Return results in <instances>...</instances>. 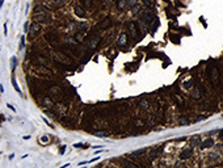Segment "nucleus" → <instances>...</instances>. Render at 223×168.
Instances as JSON below:
<instances>
[{
	"label": "nucleus",
	"instance_id": "1",
	"mask_svg": "<svg viewBox=\"0 0 223 168\" xmlns=\"http://www.w3.org/2000/svg\"><path fill=\"white\" fill-rule=\"evenodd\" d=\"M34 19L37 23H41V24H47L51 21V16L49 13H38V14H34Z\"/></svg>",
	"mask_w": 223,
	"mask_h": 168
},
{
	"label": "nucleus",
	"instance_id": "2",
	"mask_svg": "<svg viewBox=\"0 0 223 168\" xmlns=\"http://www.w3.org/2000/svg\"><path fill=\"white\" fill-rule=\"evenodd\" d=\"M154 21V14L148 11H144L140 16V23L142 24H146V25H150V24Z\"/></svg>",
	"mask_w": 223,
	"mask_h": 168
},
{
	"label": "nucleus",
	"instance_id": "3",
	"mask_svg": "<svg viewBox=\"0 0 223 168\" xmlns=\"http://www.w3.org/2000/svg\"><path fill=\"white\" fill-rule=\"evenodd\" d=\"M40 32H41L40 25H37V23L33 24V25L30 26V29L28 30V37L30 38V40H33V38H36V36H37Z\"/></svg>",
	"mask_w": 223,
	"mask_h": 168
},
{
	"label": "nucleus",
	"instance_id": "4",
	"mask_svg": "<svg viewBox=\"0 0 223 168\" xmlns=\"http://www.w3.org/2000/svg\"><path fill=\"white\" fill-rule=\"evenodd\" d=\"M215 145V141L213 138H207L205 142L201 143V150H205V148H210V147H214Z\"/></svg>",
	"mask_w": 223,
	"mask_h": 168
},
{
	"label": "nucleus",
	"instance_id": "5",
	"mask_svg": "<svg viewBox=\"0 0 223 168\" xmlns=\"http://www.w3.org/2000/svg\"><path fill=\"white\" fill-rule=\"evenodd\" d=\"M139 108L143 109V110H150V109H151V103H150L147 99H143V100H140Z\"/></svg>",
	"mask_w": 223,
	"mask_h": 168
},
{
	"label": "nucleus",
	"instance_id": "6",
	"mask_svg": "<svg viewBox=\"0 0 223 168\" xmlns=\"http://www.w3.org/2000/svg\"><path fill=\"white\" fill-rule=\"evenodd\" d=\"M192 155H193V148L188 147V148H185V150L183 151V154H181L180 159H189Z\"/></svg>",
	"mask_w": 223,
	"mask_h": 168
},
{
	"label": "nucleus",
	"instance_id": "7",
	"mask_svg": "<svg viewBox=\"0 0 223 168\" xmlns=\"http://www.w3.org/2000/svg\"><path fill=\"white\" fill-rule=\"evenodd\" d=\"M126 43H127V33H122L118 38V45L123 47V46H126Z\"/></svg>",
	"mask_w": 223,
	"mask_h": 168
},
{
	"label": "nucleus",
	"instance_id": "8",
	"mask_svg": "<svg viewBox=\"0 0 223 168\" xmlns=\"http://www.w3.org/2000/svg\"><path fill=\"white\" fill-rule=\"evenodd\" d=\"M75 14H76V16H79V17H81V19H84L87 16V13L86 12H84V8L83 7H75Z\"/></svg>",
	"mask_w": 223,
	"mask_h": 168
},
{
	"label": "nucleus",
	"instance_id": "9",
	"mask_svg": "<svg viewBox=\"0 0 223 168\" xmlns=\"http://www.w3.org/2000/svg\"><path fill=\"white\" fill-rule=\"evenodd\" d=\"M116 1V5L120 11H123V9L127 7V0H114Z\"/></svg>",
	"mask_w": 223,
	"mask_h": 168
},
{
	"label": "nucleus",
	"instance_id": "10",
	"mask_svg": "<svg viewBox=\"0 0 223 168\" xmlns=\"http://www.w3.org/2000/svg\"><path fill=\"white\" fill-rule=\"evenodd\" d=\"M110 26H112V21L109 20V19H106V20H105V21H104V23H103V25H101V24H100V25H99V28H100L101 30H105V29L110 28Z\"/></svg>",
	"mask_w": 223,
	"mask_h": 168
},
{
	"label": "nucleus",
	"instance_id": "11",
	"mask_svg": "<svg viewBox=\"0 0 223 168\" xmlns=\"http://www.w3.org/2000/svg\"><path fill=\"white\" fill-rule=\"evenodd\" d=\"M12 84H13V88L16 89V91L18 92V95H23V91L20 89V87H18V84H17V82H16V77L12 75Z\"/></svg>",
	"mask_w": 223,
	"mask_h": 168
},
{
	"label": "nucleus",
	"instance_id": "12",
	"mask_svg": "<svg viewBox=\"0 0 223 168\" xmlns=\"http://www.w3.org/2000/svg\"><path fill=\"white\" fill-rule=\"evenodd\" d=\"M16 64H17V57H12V58H11V69H12V74H14V70H16Z\"/></svg>",
	"mask_w": 223,
	"mask_h": 168
},
{
	"label": "nucleus",
	"instance_id": "13",
	"mask_svg": "<svg viewBox=\"0 0 223 168\" xmlns=\"http://www.w3.org/2000/svg\"><path fill=\"white\" fill-rule=\"evenodd\" d=\"M81 3H83V5L88 7V8H91L92 5H93V0H81Z\"/></svg>",
	"mask_w": 223,
	"mask_h": 168
},
{
	"label": "nucleus",
	"instance_id": "14",
	"mask_svg": "<svg viewBox=\"0 0 223 168\" xmlns=\"http://www.w3.org/2000/svg\"><path fill=\"white\" fill-rule=\"evenodd\" d=\"M143 3H144V5L146 7H152L154 5V1H152V0H143Z\"/></svg>",
	"mask_w": 223,
	"mask_h": 168
},
{
	"label": "nucleus",
	"instance_id": "15",
	"mask_svg": "<svg viewBox=\"0 0 223 168\" xmlns=\"http://www.w3.org/2000/svg\"><path fill=\"white\" fill-rule=\"evenodd\" d=\"M24 46H25V36H23V37H21V43H20V49H24Z\"/></svg>",
	"mask_w": 223,
	"mask_h": 168
},
{
	"label": "nucleus",
	"instance_id": "16",
	"mask_svg": "<svg viewBox=\"0 0 223 168\" xmlns=\"http://www.w3.org/2000/svg\"><path fill=\"white\" fill-rule=\"evenodd\" d=\"M28 30H29V23L26 21V23L24 24V33H28Z\"/></svg>",
	"mask_w": 223,
	"mask_h": 168
},
{
	"label": "nucleus",
	"instance_id": "17",
	"mask_svg": "<svg viewBox=\"0 0 223 168\" xmlns=\"http://www.w3.org/2000/svg\"><path fill=\"white\" fill-rule=\"evenodd\" d=\"M64 151H66V146H62V147H60V150H59V154L63 155V154H64Z\"/></svg>",
	"mask_w": 223,
	"mask_h": 168
},
{
	"label": "nucleus",
	"instance_id": "18",
	"mask_svg": "<svg viewBox=\"0 0 223 168\" xmlns=\"http://www.w3.org/2000/svg\"><path fill=\"white\" fill-rule=\"evenodd\" d=\"M8 34V28H7V23L4 24V36Z\"/></svg>",
	"mask_w": 223,
	"mask_h": 168
},
{
	"label": "nucleus",
	"instance_id": "19",
	"mask_svg": "<svg viewBox=\"0 0 223 168\" xmlns=\"http://www.w3.org/2000/svg\"><path fill=\"white\" fill-rule=\"evenodd\" d=\"M41 141H42V142H47V141H49V137H47V135H43Z\"/></svg>",
	"mask_w": 223,
	"mask_h": 168
},
{
	"label": "nucleus",
	"instance_id": "20",
	"mask_svg": "<svg viewBox=\"0 0 223 168\" xmlns=\"http://www.w3.org/2000/svg\"><path fill=\"white\" fill-rule=\"evenodd\" d=\"M96 135H97V137H106L105 133H96Z\"/></svg>",
	"mask_w": 223,
	"mask_h": 168
},
{
	"label": "nucleus",
	"instance_id": "21",
	"mask_svg": "<svg viewBox=\"0 0 223 168\" xmlns=\"http://www.w3.org/2000/svg\"><path fill=\"white\" fill-rule=\"evenodd\" d=\"M7 105H8V108H9V109H11V110H12V112H16V109H14V108H13V106H12V104H7Z\"/></svg>",
	"mask_w": 223,
	"mask_h": 168
},
{
	"label": "nucleus",
	"instance_id": "22",
	"mask_svg": "<svg viewBox=\"0 0 223 168\" xmlns=\"http://www.w3.org/2000/svg\"><path fill=\"white\" fill-rule=\"evenodd\" d=\"M74 147L80 148V147H83V145H81V143H76V145H74Z\"/></svg>",
	"mask_w": 223,
	"mask_h": 168
},
{
	"label": "nucleus",
	"instance_id": "23",
	"mask_svg": "<svg viewBox=\"0 0 223 168\" xmlns=\"http://www.w3.org/2000/svg\"><path fill=\"white\" fill-rule=\"evenodd\" d=\"M4 1H5V0H0V9L3 8V5H4Z\"/></svg>",
	"mask_w": 223,
	"mask_h": 168
},
{
	"label": "nucleus",
	"instance_id": "24",
	"mask_svg": "<svg viewBox=\"0 0 223 168\" xmlns=\"http://www.w3.org/2000/svg\"><path fill=\"white\" fill-rule=\"evenodd\" d=\"M13 158H14V154H11V155H9V158H8V159H9V160H12Z\"/></svg>",
	"mask_w": 223,
	"mask_h": 168
}]
</instances>
